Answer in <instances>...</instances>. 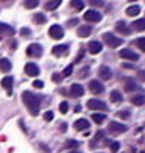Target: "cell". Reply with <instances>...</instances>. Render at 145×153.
I'll list each match as a JSON object with an SVG mask.
<instances>
[{
    "label": "cell",
    "instance_id": "6da1fadb",
    "mask_svg": "<svg viewBox=\"0 0 145 153\" xmlns=\"http://www.w3.org/2000/svg\"><path fill=\"white\" fill-rule=\"evenodd\" d=\"M22 100L25 103V106L28 108V111L31 113V116H38L39 114V106H41V97L36 95V94H33L30 91H25L22 94Z\"/></svg>",
    "mask_w": 145,
    "mask_h": 153
},
{
    "label": "cell",
    "instance_id": "7a4b0ae2",
    "mask_svg": "<svg viewBox=\"0 0 145 153\" xmlns=\"http://www.w3.org/2000/svg\"><path fill=\"white\" fill-rule=\"evenodd\" d=\"M103 41H105L106 45L111 47V48H115V47H119V45L123 44V41L120 38L114 36V34H111V33H105V34H103Z\"/></svg>",
    "mask_w": 145,
    "mask_h": 153
},
{
    "label": "cell",
    "instance_id": "3957f363",
    "mask_svg": "<svg viewBox=\"0 0 145 153\" xmlns=\"http://www.w3.org/2000/svg\"><path fill=\"white\" fill-rule=\"evenodd\" d=\"M108 130L111 134H120V133H125L128 128H127V125H123L120 122H109Z\"/></svg>",
    "mask_w": 145,
    "mask_h": 153
},
{
    "label": "cell",
    "instance_id": "277c9868",
    "mask_svg": "<svg viewBox=\"0 0 145 153\" xmlns=\"http://www.w3.org/2000/svg\"><path fill=\"white\" fill-rule=\"evenodd\" d=\"M42 53H44V48L39 44H30L28 48H27V55H28V56H33V58L42 56Z\"/></svg>",
    "mask_w": 145,
    "mask_h": 153
},
{
    "label": "cell",
    "instance_id": "5b68a950",
    "mask_svg": "<svg viewBox=\"0 0 145 153\" xmlns=\"http://www.w3.org/2000/svg\"><path fill=\"white\" fill-rule=\"evenodd\" d=\"M87 108L89 109H95V111H106L108 109L106 103L98 100V99H91V100H89L87 102Z\"/></svg>",
    "mask_w": 145,
    "mask_h": 153
},
{
    "label": "cell",
    "instance_id": "8992f818",
    "mask_svg": "<svg viewBox=\"0 0 145 153\" xmlns=\"http://www.w3.org/2000/svg\"><path fill=\"white\" fill-rule=\"evenodd\" d=\"M48 34H50V38H53V39H61L64 36V30L61 25H52L50 28H48Z\"/></svg>",
    "mask_w": 145,
    "mask_h": 153
},
{
    "label": "cell",
    "instance_id": "52a82bcc",
    "mask_svg": "<svg viewBox=\"0 0 145 153\" xmlns=\"http://www.w3.org/2000/svg\"><path fill=\"white\" fill-rule=\"evenodd\" d=\"M84 20H87V22H100L101 14L97 10H89L84 13Z\"/></svg>",
    "mask_w": 145,
    "mask_h": 153
},
{
    "label": "cell",
    "instance_id": "ba28073f",
    "mask_svg": "<svg viewBox=\"0 0 145 153\" xmlns=\"http://www.w3.org/2000/svg\"><path fill=\"white\" fill-rule=\"evenodd\" d=\"M89 89H91L92 94L98 95V94H101L103 91H105V86H103L98 80H92V81H89Z\"/></svg>",
    "mask_w": 145,
    "mask_h": 153
},
{
    "label": "cell",
    "instance_id": "9c48e42d",
    "mask_svg": "<svg viewBox=\"0 0 145 153\" xmlns=\"http://www.w3.org/2000/svg\"><path fill=\"white\" fill-rule=\"evenodd\" d=\"M120 58L123 59H129V61H137L139 59V55H137L136 52L133 50H129V48H123V50H120Z\"/></svg>",
    "mask_w": 145,
    "mask_h": 153
},
{
    "label": "cell",
    "instance_id": "30bf717a",
    "mask_svg": "<svg viewBox=\"0 0 145 153\" xmlns=\"http://www.w3.org/2000/svg\"><path fill=\"white\" fill-rule=\"evenodd\" d=\"M83 94H84V88H83L81 85H78V83H73V85L70 86V95H72V97L78 99V97H83Z\"/></svg>",
    "mask_w": 145,
    "mask_h": 153
},
{
    "label": "cell",
    "instance_id": "8fae6325",
    "mask_svg": "<svg viewBox=\"0 0 145 153\" xmlns=\"http://www.w3.org/2000/svg\"><path fill=\"white\" fill-rule=\"evenodd\" d=\"M13 83H14V78H13V76H5V78L2 80V86H3V89H6V94L8 95L13 94Z\"/></svg>",
    "mask_w": 145,
    "mask_h": 153
},
{
    "label": "cell",
    "instance_id": "7c38bea8",
    "mask_svg": "<svg viewBox=\"0 0 145 153\" xmlns=\"http://www.w3.org/2000/svg\"><path fill=\"white\" fill-rule=\"evenodd\" d=\"M25 74L28 76H38L39 75V67L34 64V62H28L25 66Z\"/></svg>",
    "mask_w": 145,
    "mask_h": 153
},
{
    "label": "cell",
    "instance_id": "4fadbf2b",
    "mask_svg": "<svg viewBox=\"0 0 145 153\" xmlns=\"http://www.w3.org/2000/svg\"><path fill=\"white\" fill-rule=\"evenodd\" d=\"M101 48H103V45L98 42V41H91V42L87 44V50L91 52L92 55L100 53V52H101Z\"/></svg>",
    "mask_w": 145,
    "mask_h": 153
},
{
    "label": "cell",
    "instance_id": "5bb4252c",
    "mask_svg": "<svg viewBox=\"0 0 145 153\" xmlns=\"http://www.w3.org/2000/svg\"><path fill=\"white\" fill-rule=\"evenodd\" d=\"M69 52V45L67 44H61V45H55L52 48V53L55 55V56H61V55H64Z\"/></svg>",
    "mask_w": 145,
    "mask_h": 153
},
{
    "label": "cell",
    "instance_id": "9a60e30c",
    "mask_svg": "<svg viewBox=\"0 0 145 153\" xmlns=\"http://www.w3.org/2000/svg\"><path fill=\"white\" fill-rule=\"evenodd\" d=\"M73 127H75V130L83 131V130H87L89 127H91V123L87 122V119H78V120H75Z\"/></svg>",
    "mask_w": 145,
    "mask_h": 153
},
{
    "label": "cell",
    "instance_id": "2e32d148",
    "mask_svg": "<svg viewBox=\"0 0 145 153\" xmlns=\"http://www.w3.org/2000/svg\"><path fill=\"white\" fill-rule=\"evenodd\" d=\"M98 75H100V78H103V80H109L112 76V72H111V69H109L108 66H100Z\"/></svg>",
    "mask_w": 145,
    "mask_h": 153
},
{
    "label": "cell",
    "instance_id": "e0dca14e",
    "mask_svg": "<svg viewBox=\"0 0 145 153\" xmlns=\"http://www.w3.org/2000/svg\"><path fill=\"white\" fill-rule=\"evenodd\" d=\"M115 30L122 34H131V30L128 28V25L123 22V20H119V22L115 24Z\"/></svg>",
    "mask_w": 145,
    "mask_h": 153
},
{
    "label": "cell",
    "instance_id": "ac0fdd59",
    "mask_svg": "<svg viewBox=\"0 0 145 153\" xmlns=\"http://www.w3.org/2000/svg\"><path fill=\"white\" fill-rule=\"evenodd\" d=\"M92 33V27L91 25H81L78 28V36L80 38H87Z\"/></svg>",
    "mask_w": 145,
    "mask_h": 153
},
{
    "label": "cell",
    "instance_id": "d6986e66",
    "mask_svg": "<svg viewBox=\"0 0 145 153\" xmlns=\"http://www.w3.org/2000/svg\"><path fill=\"white\" fill-rule=\"evenodd\" d=\"M137 88H139V85L133 78H125V91L131 92V91H136Z\"/></svg>",
    "mask_w": 145,
    "mask_h": 153
},
{
    "label": "cell",
    "instance_id": "ffe728a7",
    "mask_svg": "<svg viewBox=\"0 0 145 153\" xmlns=\"http://www.w3.org/2000/svg\"><path fill=\"white\" fill-rule=\"evenodd\" d=\"M13 33H14V30H13L10 25L0 22V38H2L3 34H5V36H8V34H13Z\"/></svg>",
    "mask_w": 145,
    "mask_h": 153
},
{
    "label": "cell",
    "instance_id": "44dd1931",
    "mask_svg": "<svg viewBox=\"0 0 145 153\" xmlns=\"http://www.w3.org/2000/svg\"><path fill=\"white\" fill-rule=\"evenodd\" d=\"M139 13H141V8L137 5H131L127 8V16H129V17H136Z\"/></svg>",
    "mask_w": 145,
    "mask_h": 153
},
{
    "label": "cell",
    "instance_id": "7402d4cb",
    "mask_svg": "<svg viewBox=\"0 0 145 153\" xmlns=\"http://www.w3.org/2000/svg\"><path fill=\"white\" fill-rule=\"evenodd\" d=\"M10 71H11V62H10V59L2 58V59H0V72H10Z\"/></svg>",
    "mask_w": 145,
    "mask_h": 153
},
{
    "label": "cell",
    "instance_id": "603a6c76",
    "mask_svg": "<svg viewBox=\"0 0 145 153\" xmlns=\"http://www.w3.org/2000/svg\"><path fill=\"white\" fill-rule=\"evenodd\" d=\"M59 5H61V0H52V2H47L44 5V8L48 10V11H53V10H56Z\"/></svg>",
    "mask_w": 145,
    "mask_h": 153
},
{
    "label": "cell",
    "instance_id": "cb8c5ba5",
    "mask_svg": "<svg viewBox=\"0 0 145 153\" xmlns=\"http://www.w3.org/2000/svg\"><path fill=\"white\" fill-rule=\"evenodd\" d=\"M131 103H133V105H136V106H141V105H144L145 103V97L144 95H133L131 97Z\"/></svg>",
    "mask_w": 145,
    "mask_h": 153
},
{
    "label": "cell",
    "instance_id": "d4e9b609",
    "mask_svg": "<svg viewBox=\"0 0 145 153\" xmlns=\"http://www.w3.org/2000/svg\"><path fill=\"white\" fill-rule=\"evenodd\" d=\"M92 120L95 122V123H103V122H105L106 120V114H103V113H94L92 114Z\"/></svg>",
    "mask_w": 145,
    "mask_h": 153
},
{
    "label": "cell",
    "instance_id": "484cf974",
    "mask_svg": "<svg viewBox=\"0 0 145 153\" xmlns=\"http://www.w3.org/2000/svg\"><path fill=\"white\" fill-rule=\"evenodd\" d=\"M133 28L137 31H144L145 30V19H137L136 22H133Z\"/></svg>",
    "mask_w": 145,
    "mask_h": 153
},
{
    "label": "cell",
    "instance_id": "4316f807",
    "mask_svg": "<svg viewBox=\"0 0 145 153\" xmlns=\"http://www.w3.org/2000/svg\"><path fill=\"white\" fill-rule=\"evenodd\" d=\"M109 99H111V102H114V103H120L123 100V97H122V94L119 91H112L111 95H109Z\"/></svg>",
    "mask_w": 145,
    "mask_h": 153
},
{
    "label": "cell",
    "instance_id": "83f0119b",
    "mask_svg": "<svg viewBox=\"0 0 145 153\" xmlns=\"http://www.w3.org/2000/svg\"><path fill=\"white\" fill-rule=\"evenodd\" d=\"M70 6H72L75 11H80V10L84 8V3L80 2V0H73V2H70Z\"/></svg>",
    "mask_w": 145,
    "mask_h": 153
},
{
    "label": "cell",
    "instance_id": "f1b7e54d",
    "mask_svg": "<svg viewBox=\"0 0 145 153\" xmlns=\"http://www.w3.org/2000/svg\"><path fill=\"white\" fill-rule=\"evenodd\" d=\"M33 20L36 24H45V20H47V17L42 14V13H38V14H34V17H33Z\"/></svg>",
    "mask_w": 145,
    "mask_h": 153
},
{
    "label": "cell",
    "instance_id": "f546056e",
    "mask_svg": "<svg viewBox=\"0 0 145 153\" xmlns=\"http://www.w3.org/2000/svg\"><path fill=\"white\" fill-rule=\"evenodd\" d=\"M66 147L67 149H77V147H80V144L77 141H73V139H69V141H66Z\"/></svg>",
    "mask_w": 145,
    "mask_h": 153
},
{
    "label": "cell",
    "instance_id": "4dcf8cb0",
    "mask_svg": "<svg viewBox=\"0 0 145 153\" xmlns=\"http://www.w3.org/2000/svg\"><path fill=\"white\" fill-rule=\"evenodd\" d=\"M129 116H131V113L128 109H123V111H119V113H117V117H120V119H129Z\"/></svg>",
    "mask_w": 145,
    "mask_h": 153
},
{
    "label": "cell",
    "instance_id": "1f68e13d",
    "mask_svg": "<svg viewBox=\"0 0 145 153\" xmlns=\"http://www.w3.org/2000/svg\"><path fill=\"white\" fill-rule=\"evenodd\" d=\"M38 5H39L38 0H31V2H24V6H25V8H36Z\"/></svg>",
    "mask_w": 145,
    "mask_h": 153
},
{
    "label": "cell",
    "instance_id": "d6a6232c",
    "mask_svg": "<svg viewBox=\"0 0 145 153\" xmlns=\"http://www.w3.org/2000/svg\"><path fill=\"white\" fill-rule=\"evenodd\" d=\"M136 45L139 47L142 52H145V38H139V39H137L136 41Z\"/></svg>",
    "mask_w": 145,
    "mask_h": 153
},
{
    "label": "cell",
    "instance_id": "836d02e7",
    "mask_svg": "<svg viewBox=\"0 0 145 153\" xmlns=\"http://www.w3.org/2000/svg\"><path fill=\"white\" fill-rule=\"evenodd\" d=\"M72 71H73V64H69L64 71H63V76H69V75H72Z\"/></svg>",
    "mask_w": 145,
    "mask_h": 153
},
{
    "label": "cell",
    "instance_id": "e575fe53",
    "mask_svg": "<svg viewBox=\"0 0 145 153\" xmlns=\"http://www.w3.org/2000/svg\"><path fill=\"white\" fill-rule=\"evenodd\" d=\"M67 109H69V103H67V102H63V103L59 105V111H61L63 114H66V113H67Z\"/></svg>",
    "mask_w": 145,
    "mask_h": 153
},
{
    "label": "cell",
    "instance_id": "d590c367",
    "mask_svg": "<svg viewBox=\"0 0 145 153\" xmlns=\"http://www.w3.org/2000/svg\"><path fill=\"white\" fill-rule=\"evenodd\" d=\"M87 75H89V67L86 66L80 71V78H84V76H87Z\"/></svg>",
    "mask_w": 145,
    "mask_h": 153
},
{
    "label": "cell",
    "instance_id": "8d00e7d4",
    "mask_svg": "<svg viewBox=\"0 0 145 153\" xmlns=\"http://www.w3.org/2000/svg\"><path fill=\"white\" fill-rule=\"evenodd\" d=\"M119 147H120V144H119V142H111V144H109V149H111L112 153H115L117 150H119Z\"/></svg>",
    "mask_w": 145,
    "mask_h": 153
},
{
    "label": "cell",
    "instance_id": "74e56055",
    "mask_svg": "<svg viewBox=\"0 0 145 153\" xmlns=\"http://www.w3.org/2000/svg\"><path fill=\"white\" fill-rule=\"evenodd\" d=\"M33 86L36 88V89H42V88H44V81H41V80H34V81H33Z\"/></svg>",
    "mask_w": 145,
    "mask_h": 153
},
{
    "label": "cell",
    "instance_id": "f35d334b",
    "mask_svg": "<svg viewBox=\"0 0 145 153\" xmlns=\"http://www.w3.org/2000/svg\"><path fill=\"white\" fill-rule=\"evenodd\" d=\"M44 119H45L47 122H50V120L53 119V113H52V111H47V113L44 114Z\"/></svg>",
    "mask_w": 145,
    "mask_h": 153
},
{
    "label": "cell",
    "instance_id": "ab89813d",
    "mask_svg": "<svg viewBox=\"0 0 145 153\" xmlns=\"http://www.w3.org/2000/svg\"><path fill=\"white\" fill-rule=\"evenodd\" d=\"M52 80H53V81H58V83H59L61 80H63V75H59V74H53V75H52Z\"/></svg>",
    "mask_w": 145,
    "mask_h": 153
},
{
    "label": "cell",
    "instance_id": "60d3db41",
    "mask_svg": "<svg viewBox=\"0 0 145 153\" xmlns=\"http://www.w3.org/2000/svg\"><path fill=\"white\" fill-rule=\"evenodd\" d=\"M83 56H84V48H81V50L78 52V55H77V59H75V61H77V62H78V61H81V59H83Z\"/></svg>",
    "mask_w": 145,
    "mask_h": 153
},
{
    "label": "cell",
    "instance_id": "b9f144b4",
    "mask_svg": "<svg viewBox=\"0 0 145 153\" xmlns=\"http://www.w3.org/2000/svg\"><path fill=\"white\" fill-rule=\"evenodd\" d=\"M20 34H22V36H30L31 30L30 28H22V30H20Z\"/></svg>",
    "mask_w": 145,
    "mask_h": 153
},
{
    "label": "cell",
    "instance_id": "7bdbcfd3",
    "mask_svg": "<svg viewBox=\"0 0 145 153\" xmlns=\"http://www.w3.org/2000/svg\"><path fill=\"white\" fill-rule=\"evenodd\" d=\"M78 24V19H70L67 22V27H73V25H77Z\"/></svg>",
    "mask_w": 145,
    "mask_h": 153
},
{
    "label": "cell",
    "instance_id": "ee69618b",
    "mask_svg": "<svg viewBox=\"0 0 145 153\" xmlns=\"http://www.w3.org/2000/svg\"><path fill=\"white\" fill-rule=\"evenodd\" d=\"M137 75H139V78L142 81H145V71H139V72H137Z\"/></svg>",
    "mask_w": 145,
    "mask_h": 153
},
{
    "label": "cell",
    "instance_id": "f6af8a7d",
    "mask_svg": "<svg viewBox=\"0 0 145 153\" xmlns=\"http://www.w3.org/2000/svg\"><path fill=\"white\" fill-rule=\"evenodd\" d=\"M59 130H61V131H66V130H67V125H66V123H61Z\"/></svg>",
    "mask_w": 145,
    "mask_h": 153
},
{
    "label": "cell",
    "instance_id": "bcb514c9",
    "mask_svg": "<svg viewBox=\"0 0 145 153\" xmlns=\"http://www.w3.org/2000/svg\"><path fill=\"white\" fill-rule=\"evenodd\" d=\"M75 111H77V113H80V111H81V106L77 105V106H75Z\"/></svg>",
    "mask_w": 145,
    "mask_h": 153
},
{
    "label": "cell",
    "instance_id": "7dc6e473",
    "mask_svg": "<svg viewBox=\"0 0 145 153\" xmlns=\"http://www.w3.org/2000/svg\"><path fill=\"white\" fill-rule=\"evenodd\" d=\"M91 3H92V5H98V6L103 5V2H91Z\"/></svg>",
    "mask_w": 145,
    "mask_h": 153
},
{
    "label": "cell",
    "instance_id": "c3c4849f",
    "mask_svg": "<svg viewBox=\"0 0 145 153\" xmlns=\"http://www.w3.org/2000/svg\"><path fill=\"white\" fill-rule=\"evenodd\" d=\"M70 153H80V152H77V150H73V152H70Z\"/></svg>",
    "mask_w": 145,
    "mask_h": 153
}]
</instances>
